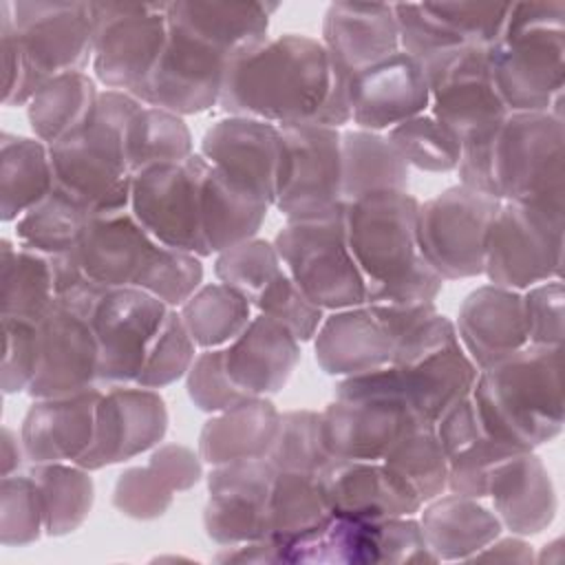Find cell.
<instances>
[{
	"mask_svg": "<svg viewBox=\"0 0 565 565\" xmlns=\"http://www.w3.org/2000/svg\"><path fill=\"white\" fill-rule=\"evenodd\" d=\"M422 422L408 406L402 377L393 364L347 375L333 399L320 411L322 441L329 457L380 461L388 448Z\"/></svg>",
	"mask_w": 565,
	"mask_h": 565,
	"instance_id": "8992f818",
	"label": "cell"
},
{
	"mask_svg": "<svg viewBox=\"0 0 565 565\" xmlns=\"http://www.w3.org/2000/svg\"><path fill=\"white\" fill-rule=\"evenodd\" d=\"M2 318V364L0 388L4 395L26 393L38 364V322Z\"/></svg>",
	"mask_w": 565,
	"mask_h": 565,
	"instance_id": "9f6ffc18",
	"label": "cell"
},
{
	"mask_svg": "<svg viewBox=\"0 0 565 565\" xmlns=\"http://www.w3.org/2000/svg\"><path fill=\"white\" fill-rule=\"evenodd\" d=\"M386 139L393 143V148L408 168H417L424 172L457 170L461 141L430 113L415 115L393 126L391 130H386Z\"/></svg>",
	"mask_w": 565,
	"mask_h": 565,
	"instance_id": "bcb514c9",
	"label": "cell"
},
{
	"mask_svg": "<svg viewBox=\"0 0 565 565\" xmlns=\"http://www.w3.org/2000/svg\"><path fill=\"white\" fill-rule=\"evenodd\" d=\"M44 534V512L33 477L7 475L0 483V543L22 547Z\"/></svg>",
	"mask_w": 565,
	"mask_h": 565,
	"instance_id": "681fc988",
	"label": "cell"
},
{
	"mask_svg": "<svg viewBox=\"0 0 565 565\" xmlns=\"http://www.w3.org/2000/svg\"><path fill=\"white\" fill-rule=\"evenodd\" d=\"M24 64L22 106L53 77L84 71L93 60L90 2H11Z\"/></svg>",
	"mask_w": 565,
	"mask_h": 565,
	"instance_id": "8fae6325",
	"label": "cell"
},
{
	"mask_svg": "<svg viewBox=\"0 0 565 565\" xmlns=\"http://www.w3.org/2000/svg\"><path fill=\"white\" fill-rule=\"evenodd\" d=\"M278 4L267 2H168L170 20L223 49L232 60L267 40L269 15Z\"/></svg>",
	"mask_w": 565,
	"mask_h": 565,
	"instance_id": "836d02e7",
	"label": "cell"
},
{
	"mask_svg": "<svg viewBox=\"0 0 565 565\" xmlns=\"http://www.w3.org/2000/svg\"><path fill=\"white\" fill-rule=\"evenodd\" d=\"M563 234L565 214L501 201L486 236L483 276L514 291L561 278Z\"/></svg>",
	"mask_w": 565,
	"mask_h": 565,
	"instance_id": "9c48e42d",
	"label": "cell"
},
{
	"mask_svg": "<svg viewBox=\"0 0 565 565\" xmlns=\"http://www.w3.org/2000/svg\"><path fill=\"white\" fill-rule=\"evenodd\" d=\"M422 508L419 525L437 561H472L503 530L494 510L475 497L439 494Z\"/></svg>",
	"mask_w": 565,
	"mask_h": 565,
	"instance_id": "1f68e13d",
	"label": "cell"
},
{
	"mask_svg": "<svg viewBox=\"0 0 565 565\" xmlns=\"http://www.w3.org/2000/svg\"><path fill=\"white\" fill-rule=\"evenodd\" d=\"M210 163L199 154L157 163L132 174L130 214L161 245L205 258L201 238V188Z\"/></svg>",
	"mask_w": 565,
	"mask_h": 565,
	"instance_id": "5bb4252c",
	"label": "cell"
},
{
	"mask_svg": "<svg viewBox=\"0 0 565 565\" xmlns=\"http://www.w3.org/2000/svg\"><path fill=\"white\" fill-rule=\"evenodd\" d=\"M0 46H2V71H4L2 106L7 108L22 106L24 64H22V53H20L15 29H13V11L9 0L0 2Z\"/></svg>",
	"mask_w": 565,
	"mask_h": 565,
	"instance_id": "6125c7cd",
	"label": "cell"
},
{
	"mask_svg": "<svg viewBox=\"0 0 565 565\" xmlns=\"http://www.w3.org/2000/svg\"><path fill=\"white\" fill-rule=\"evenodd\" d=\"M269 207V203L234 185L210 166L201 188V238L205 256L254 238Z\"/></svg>",
	"mask_w": 565,
	"mask_h": 565,
	"instance_id": "e575fe53",
	"label": "cell"
},
{
	"mask_svg": "<svg viewBox=\"0 0 565 565\" xmlns=\"http://www.w3.org/2000/svg\"><path fill=\"white\" fill-rule=\"evenodd\" d=\"M218 563H280L278 545L271 539L249 541L232 547H221L214 556Z\"/></svg>",
	"mask_w": 565,
	"mask_h": 565,
	"instance_id": "be15d7a7",
	"label": "cell"
},
{
	"mask_svg": "<svg viewBox=\"0 0 565 565\" xmlns=\"http://www.w3.org/2000/svg\"><path fill=\"white\" fill-rule=\"evenodd\" d=\"M194 358L196 344L185 329L179 309H170L135 384L146 388H166L188 375Z\"/></svg>",
	"mask_w": 565,
	"mask_h": 565,
	"instance_id": "816d5d0a",
	"label": "cell"
},
{
	"mask_svg": "<svg viewBox=\"0 0 565 565\" xmlns=\"http://www.w3.org/2000/svg\"><path fill=\"white\" fill-rule=\"evenodd\" d=\"M514 452H521V448H514L490 435L475 439L448 459L446 490L475 499L488 497L494 470Z\"/></svg>",
	"mask_w": 565,
	"mask_h": 565,
	"instance_id": "f5cc1de1",
	"label": "cell"
},
{
	"mask_svg": "<svg viewBox=\"0 0 565 565\" xmlns=\"http://www.w3.org/2000/svg\"><path fill=\"white\" fill-rule=\"evenodd\" d=\"M168 433V408L157 388L106 386L95 411V437L77 461L86 470L124 463L157 448Z\"/></svg>",
	"mask_w": 565,
	"mask_h": 565,
	"instance_id": "ac0fdd59",
	"label": "cell"
},
{
	"mask_svg": "<svg viewBox=\"0 0 565 565\" xmlns=\"http://www.w3.org/2000/svg\"><path fill=\"white\" fill-rule=\"evenodd\" d=\"M417 212L419 199L408 190L344 203V234L366 282V305H422L441 294L446 280L417 247Z\"/></svg>",
	"mask_w": 565,
	"mask_h": 565,
	"instance_id": "7a4b0ae2",
	"label": "cell"
},
{
	"mask_svg": "<svg viewBox=\"0 0 565 565\" xmlns=\"http://www.w3.org/2000/svg\"><path fill=\"white\" fill-rule=\"evenodd\" d=\"M33 477L42 512H44V534L66 536L82 527L88 519L95 501V483L90 470L79 463L53 461L33 463L29 468Z\"/></svg>",
	"mask_w": 565,
	"mask_h": 565,
	"instance_id": "ab89813d",
	"label": "cell"
},
{
	"mask_svg": "<svg viewBox=\"0 0 565 565\" xmlns=\"http://www.w3.org/2000/svg\"><path fill=\"white\" fill-rule=\"evenodd\" d=\"M55 185L51 152L38 137L0 135V218L18 221Z\"/></svg>",
	"mask_w": 565,
	"mask_h": 565,
	"instance_id": "74e56055",
	"label": "cell"
},
{
	"mask_svg": "<svg viewBox=\"0 0 565 565\" xmlns=\"http://www.w3.org/2000/svg\"><path fill=\"white\" fill-rule=\"evenodd\" d=\"M24 457V448H22V439L20 435H15L9 426H2L0 433V463H2V477L7 475H15L20 470Z\"/></svg>",
	"mask_w": 565,
	"mask_h": 565,
	"instance_id": "03108f58",
	"label": "cell"
},
{
	"mask_svg": "<svg viewBox=\"0 0 565 565\" xmlns=\"http://www.w3.org/2000/svg\"><path fill=\"white\" fill-rule=\"evenodd\" d=\"M316 479L333 516H411L424 505L417 492L382 459L369 461L331 457L316 472Z\"/></svg>",
	"mask_w": 565,
	"mask_h": 565,
	"instance_id": "603a6c76",
	"label": "cell"
},
{
	"mask_svg": "<svg viewBox=\"0 0 565 565\" xmlns=\"http://www.w3.org/2000/svg\"><path fill=\"white\" fill-rule=\"evenodd\" d=\"M411 168L382 132L351 128L340 137V190L344 203L373 192L408 190Z\"/></svg>",
	"mask_w": 565,
	"mask_h": 565,
	"instance_id": "d590c367",
	"label": "cell"
},
{
	"mask_svg": "<svg viewBox=\"0 0 565 565\" xmlns=\"http://www.w3.org/2000/svg\"><path fill=\"white\" fill-rule=\"evenodd\" d=\"M488 497L501 525L516 536H534L547 530L558 508L550 470L534 450L508 457L494 470Z\"/></svg>",
	"mask_w": 565,
	"mask_h": 565,
	"instance_id": "f1b7e54d",
	"label": "cell"
},
{
	"mask_svg": "<svg viewBox=\"0 0 565 565\" xmlns=\"http://www.w3.org/2000/svg\"><path fill=\"white\" fill-rule=\"evenodd\" d=\"M174 490L150 466L126 468L113 488V505L119 514L135 521H152L168 512Z\"/></svg>",
	"mask_w": 565,
	"mask_h": 565,
	"instance_id": "11a10c76",
	"label": "cell"
},
{
	"mask_svg": "<svg viewBox=\"0 0 565 565\" xmlns=\"http://www.w3.org/2000/svg\"><path fill=\"white\" fill-rule=\"evenodd\" d=\"M282 152L276 179L274 207L287 218L322 221L340 216V128L320 124L278 126Z\"/></svg>",
	"mask_w": 565,
	"mask_h": 565,
	"instance_id": "30bf717a",
	"label": "cell"
},
{
	"mask_svg": "<svg viewBox=\"0 0 565 565\" xmlns=\"http://www.w3.org/2000/svg\"><path fill=\"white\" fill-rule=\"evenodd\" d=\"M55 300L53 256L0 241V316L40 322Z\"/></svg>",
	"mask_w": 565,
	"mask_h": 565,
	"instance_id": "8d00e7d4",
	"label": "cell"
},
{
	"mask_svg": "<svg viewBox=\"0 0 565 565\" xmlns=\"http://www.w3.org/2000/svg\"><path fill=\"white\" fill-rule=\"evenodd\" d=\"M300 360V342L274 318L258 313L223 347L230 382L247 397L276 395Z\"/></svg>",
	"mask_w": 565,
	"mask_h": 565,
	"instance_id": "4316f807",
	"label": "cell"
},
{
	"mask_svg": "<svg viewBox=\"0 0 565 565\" xmlns=\"http://www.w3.org/2000/svg\"><path fill=\"white\" fill-rule=\"evenodd\" d=\"M428 104L424 66L404 51H395L351 77V121L355 128L384 132L422 115Z\"/></svg>",
	"mask_w": 565,
	"mask_h": 565,
	"instance_id": "cb8c5ba5",
	"label": "cell"
},
{
	"mask_svg": "<svg viewBox=\"0 0 565 565\" xmlns=\"http://www.w3.org/2000/svg\"><path fill=\"white\" fill-rule=\"evenodd\" d=\"M274 247L285 271L320 309L366 305V282L349 249L342 214L287 223L274 236Z\"/></svg>",
	"mask_w": 565,
	"mask_h": 565,
	"instance_id": "ba28073f",
	"label": "cell"
},
{
	"mask_svg": "<svg viewBox=\"0 0 565 565\" xmlns=\"http://www.w3.org/2000/svg\"><path fill=\"white\" fill-rule=\"evenodd\" d=\"M170 309L137 287L106 289L90 316L99 347V386L137 382Z\"/></svg>",
	"mask_w": 565,
	"mask_h": 565,
	"instance_id": "2e32d148",
	"label": "cell"
},
{
	"mask_svg": "<svg viewBox=\"0 0 565 565\" xmlns=\"http://www.w3.org/2000/svg\"><path fill=\"white\" fill-rule=\"evenodd\" d=\"M99 386L79 393L33 399L20 426L24 457L31 463H77L95 437Z\"/></svg>",
	"mask_w": 565,
	"mask_h": 565,
	"instance_id": "d4e9b609",
	"label": "cell"
},
{
	"mask_svg": "<svg viewBox=\"0 0 565 565\" xmlns=\"http://www.w3.org/2000/svg\"><path fill=\"white\" fill-rule=\"evenodd\" d=\"M201 256L159 243L137 289H143L168 307L179 309L201 287Z\"/></svg>",
	"mask_w": 565,
	"mask_h": 565,
	"instance_id": "f907efd6",
	"label": "cell"
},
{
	"mask_svg": "<svg viewBox=\"0 0 565 565\" xmlns=\"http://www.w3.org/2000/svg\"><path fill=\"white\" fill-rule=\"evenodd\" d=\"M563 347L527 344L479 371L470 393L483 433L534 450L563 430Z\"/></svg>",
	"mask_w": 565,
	"mask_h": 565,
	"instance_id": "3957f363",
	"label": "cell"
},
{
	"mask_svg": "<svg viewBox=\"0 0 565 565\" xmlns=\"http://www.w3.org/2000/svg\"><path fill=\"white\" fill-rule=\"evenodd\" d=\"M143 104L124 90H99L88 119L49 146L55 188L93 216L130 207L132 174L124 157V132Z\"/></svg>",
	"mask_w": 565,
	"mask_h": 565,
	"instance_id": "277c9868",
	"label": "cell"
},
{
	"mask_svg": "<svg viewBox=\"0 0 565 565\" xmlns=\"http://www.w3.org/2000/svg\"><path fill=\"white\" fill-rule=\"evenodd\" d=\"M230 62L223 49L168 18L166 46L135 97L181 117L205 113L218 106Z\"/></svg>",
	"mask_w": 565,
	"mask_h": 565,
	"instance_id": "9a60e30c",
	"label": "cell"
},
{
	"mask_svg": "<svg viewBox=\"0 0 565 565\" xmlns=\"http://www.w3.org/2000/svg\"><path fill=\"white\" fill-rule=\"evenodd\" d=\"M267 459L276 470L316 475L331 459L322 441L320 413L309 408L280 413V424Z\"/></svg>",
	"mask_w": 565,
	"mask_h": 565,
	"instance_id": "c3c4849f",
	"label": "cell"
},
{
	"mask_svg": "<svg viewBox=\"0 0 565 565\" xmlns=\"http://www.w3.org/2000/svg\"><path fill=\"white\" fill-rule=\"evenodd\" d=\"M477 558H494V561H514V563H532L534 554H532V545L525 541V536H508L501 539L497 536L490 545H486L477 556H472V561Z\"/></svg>",
	"mask_w": 565,
	"mask_h": 565,
	"instance_id": "e7e4bbea",
	"label": "cell"
},
{
	"mask_svg": "<svg viewBox=\"0 0 565 565\" xmlns=\"http://www.w3.org/2000/svg\"><path fill=\"white\" fill-rule=\"evenodd\" d=\"M194 154L192 132L181 115L157 106H141L124 132V157L130 174L157 166L183 161Z\"/></svg>",
	"mask_w": 565,
	"mask_h": 565,
	"instance_id": "b9f144b4",
	"label": "cell"
},
{
	"mask_svg": "<svg viewBox=\"0 0 565 565\" xmlns=\"http://www.w3.org/2000/svg\"><path fill=\"white\" fill-rule=\"evenodd\" d=\"M523 296V316L527 344L563 347L565 335V287L561 278H552L527 287Z\"/></svg>",
	"mask_w": 565,
	"mask_h": 565,
	"instance_id": "680465c9",
	"label": "cell"
},
{
	"mask_svg": "<svg viewBox=\"0 0 565 565\" xmlns=\"http://www.w3.org/2000/svg\"><path fill=\"white\" fill-rule=\"evenodd\" d=\"M148 463L166 479L174 492L194 488L203 477L201 455L181 444H159L150 452Z\"/></svg>",
	"mask_w": 565,
	"mask_h": 565,
	"instance_id": "91938a15",
	"label": "cell"
},
{
	"mask_svg": "<svg viewBox=\"0 0 565 565\" xmlns=\"http://www.w3.org/2000/svg\"><path fill=\"white\" fill-rule=\"evenodd\" d=\"M185 391L190 402L210 415L247 399V395H243L225 373L223 349H203L196 353L185 375Z\"/></svg>",
	"mask_w": 565,
	"mask_h": 565,
	"instance_id": "6f0895ef",
	"label": "cell"
},
{
	"mask_svg": "<svg viewBox=\"0 0 565 565\" xmlns=\"http://www.w3.org/2000/svg\"><path fill=\"white\" fill-rule=\"evenodd\" d=\"M97 369L99 347L90 318L55 305L38 322V364L29 397H60L99 386Z\"/></svg>",
	"mask_w": 565,
	"mask_h": 565,
	"instance_id": "7402d4cb",
	"label": "cell"
},
{
	"mask_svg": "<svg viewBox=\"0 0 565 565\" xmlns=\"http://www.w3.org/2000/svg\"><path fill=\"white\" fill-rule=\"evenodd\" d=\"M179 313L199 349H223L252 320V302L223 282H210L201 285Z\"/></svg>",
	"mask_w": 565,
	"mask_h": 565,
	"instance_id": "7bdbcfd3",
	"label": "cell"
},
{
	"mask_svg": "<svg viewBox=\"0 0 565 565\" xmlns=\"http://www.w3.org/2000/svg\"><path fill=\"white\" fill-rule=\"evenodd\" d=\"M252 307L287 327L298 342L313 340L320 322L324 320V309L313 305L287 271L271 280Z\"/></svg>",
	"mask_w": 565,
	"mask_h": 565,
	"instance_id": "db71d44e",
	"label": "cell"
},
{
	"mask_svg": "<svg viewBox=\"0 0 565 565\" xmlns=\"http://www.w3.org/2000/svg\"><path fill=\"white\" fill-rule=\"evenodd\" d=\"M455 329L479 371L516 353L527 347L521 291L492 282L472 289L459 305Z\"/></svg>",
	"mask_w": 565,
	"mask_h": 565,
	"instance_id": "83f0119b",
	"label": "cell"
},
{
	"mask_svg": "<svg viewBox=\"0 0 565 565\" xmlns=\"http://www.w3.org/2000/svg\"><path fill=\"white\" fill-rule=\"evenodd\" d=\"M490 49L457 46L422 62L430 93V115L452 130L459 141L508 115L492 82Z\"/></svg>",
	"mask_w": 565,
	"mask_h": 565,
	"instance_id": "e0dca14e",
	"label": "cell"
},
{
	"mask_svg": "<svg viewBox=\"0 0 565 565\" xmlns=\"http://www.w3.org/2000/svg\"><path fill=\"white\" fill-rule=\"evenodd\" d=\"M316 362L327 375H355L391 364L393 340L369 305L324 316L313 335Z\"/></svg>",
	"mask_w": 565,
	"mask_h": 565,
	"instance_id": "4dcf8cb0",
	"label": "cell"
},
{
	"mask_svg": "<svg viewBox=\"0 0 565 565\" xmlns=\"http://www.w3.org/2000/svg\"><path fill=\"white\" fill-rule=\"evenodd\" d=\"M285 271L274 241L247 238L216 254L214 274L218 282L243 294L252 305L263 289Z\"/></svg>",
	"mask_w": 565,
	"mask_h": 565,
	"instance_id": "7dc6e473",
	"label": "cell"
},
{
	"mask_svg": "<svg viewBox=\"0 0 565 565\" xmlns=\"http://www.w3.org/2000/svg\"><path fill=\"white\" fill-rule=\"evenodd\" d=\"M351 77L320 40L282 33L227 64L218 110L276 126L340 128L351 121Z\"/></svg>",
	"mask_w": 565,
	"mask_h": 565,
	"instance_id": "6da1fadb",
	"label": "cell"
},
{
	"mask_svg": "<svg viewBox=\"0 0 565 565\" xmlns=\"http://www.w3.org/2000/svg\"><path fill=\"white\" fill-rule=\"evenodd\" d=\"M93 214L64 190L55 188L15 221L20 245L49 256L73 252Z\"/></svg>",
	"mask_w": 565,
	"mask_h": 565,
	"instance_id": "ee69618b",
	"label": "cell"
},
{
	"mask_svg": "<svg viewBox=\"0 0 565 565\" xmlns=\"http://www.w3.org/2000/svg\"><path fill=\"white\" fill-rule=\"evenodd\" d=\"M565 119L545 113H508L490 154V188L516 201L565 214Z\"/></svg>",
	"mask_w": 565,
	"mask_h": 565,
	"instance_id": "52a82bcc",
	"label": "cell"
},
{
	"mask_svg": "<svg viewBox=\"0 0 565 565\" xmlns=\"http://www.w3.org/2000/svg\"><path fill=\"white\" fill-rule=\"evenodd\" d=\"M329 516L331 512L316 475L294 470L276 472L265 512L267 539L276 545H287L313 532Z\"/></svg>",
	"mask_w": 565,
	"mask_h": 565,
	"instance_id": "60d3db41",
	"label": "cell"
},
{
	"mask_svg": "<svg viewBox=\"0 0 565 565\" xmlns=\"http://www.w3.org/2000/svg\"><path fill=\"white\" fill-rule=\"evenodd\" d=\"M157 245L130 210H124L95 214L73 254L90 280L108 289L137 287Z\"/></svg>",
	"mask_w": 565,
	"mask_h": 565,
	"instance_id": "484cf974",
	"label": "cell"
},
{
	"mask_svg": "<svg viewBox=\"0 0 565 565\" xmlns=\"http://www.w3.org/2000/svg\"><path fill=\"white\" fill-rule=\"evenodd\" d=\"M168 2H90L95 82L132 97L152 73L168 38Z\"/></svg>",
	"mask_w": 565,
	"mask_h": 565,
	"instance_id": "7c38bea8",
	"label": "cell"
},
{
	"mask_svg": "<svg viewBox=\"0 0 565 565\" xmlns=\"http://www.w3.org/2000/svg\"><path fill=\"white\" fill-rule=\"evenodd\" d=\"M320 42L340 68L360 73L399 51L393 4L331 2L322 18Z\"/></svg>",
	"mask_w": 565,
	"mask_h": 565,
	"instance_id": "f546056e",
	"label": "cell"
},
{
	"mask_svg": "<svg viewBox=\"0 0 565 565\" xmlns=\"http://www.w3.org/2000/svg\"><path fill=\"white\" fill-rule=\"evenodd\" d=\"M499 203V199L461 183L419 201L417 247L444 280L483 274L486 236Z\"/></svg>",
	"mask_w": 565,
	"mask_h": 565,
	"instance_id": "4fadbf2b",
	"label": "cell"
},
{
	"mask_svg": "<svg viewBox=\"0 0 565 565\" xmlns=\"http://www.w3.org/2000/svg\"><path fill=\"white\" fill-rule=\"evenodd\" d=\"M490 68L508 113L550 110L565 86V2H510Z\"/></svg>",
	"mask_w": 565,
	"mask_h": 565,
	"instance_id": "5b68a950",
	"label": "cell"
},
{
	"mask_svg": "<svg viewBox=\"0 0 565 565\" xmlns=\"http://www.w3.org/2000/svg\"><path fill=\"white\" fill-rule=\"evenodd\" d=\"M435 433L441 441V448L446 457L450 459L455 452L472 444L475 439L483 437V426L477 415V406L472 397H463L455 406H450L437 422H435Z\"/></svg>",
	"mask_w": 565,
	"mask_h": 565,
	"instance_id": "94428289",
	"label": "cell"
},
{
	"mask_svg": "<svg viewBox=\"0 0 565 565\" xmlns=\"http://www.w3.org/2000/svg\"><path fill=\"white\" fill-rule=\"evenodd\" d=\"M97 95V82L86 71L49 79L26 104V119L33 135L46 146H53L88 119Z\"/></svg>",
	"mask_w": 565,
	"mask_h": 565,
	"instance_id": "f35d334b",
	"label": "cell"
},
{
	"mask_svg": "<svg viewBox=\"0 0 565 565\" xmlns=\"http://www.w3.org/2000/svg\"><path fill=\"white\" fill-rule=\"evenodd\" d=\"M422 499V503L444 494L448 481V457L435 433V424L411 426L382 457Z\"/></svg>",
	"mask_w": 565,
	"mask_h": 565,
	"instance_id": "f6af8a7d",
	"label": "cell"
},
{
	"mask_svg": "<svg viewBox=\"0 0 565 565\" xmlns=\"http://www.w3.org/2000/svg\"><path fill=\"white\" fill-rule=\"evenodd\" d=\"M276 466L267 457L212 466L203 530L221 547L267 539L265 512Z\"/></svg>",
	"mask_w": 565,
	"mask_h": 565,
	"instance_id": "ffe728a7",
	"label": "cell"
},
{
	"mask_svg": "<svg viewBox=\"0 0 565 565\" xmlns=\"http://www.w3.org/2000/svg\"><path fill=\"white\" fill-rule=\"evenodd\" d=\"M280 411L269 397H247L241 404L214 413L199 433V455L210 466L238 459L267 457Z\"/></svg>",
	"mask_w": 565,
	"mask_h": 565,
	"instance_id": "d6a6232c",
	"label": "cell"
},
{
	"mask_svg": "<svg viewBox=\"0 0 565 565\" xmlns=\"http://www.w3.org/2000/svg\"><path fill=\"white\" fill-rule=\"evenodd\" d=\"M399 51L424 62L457 46H494L510 2H397Z\"/></svg>",
	"mask_w": 565,
	"mask_h": 565,
	"instance_id": "d6986e66",
	"label": "cell"
},
{
	"mask_svg": "<svg viewBox=\"0 0 565 565\" xmlns=\"http://www.w3.org/2000/svg\"><path fill=\"white\" fill-rule=\"evenodd\" d=\"M282 137L276 124L227 115L201 137L199 154L234 185L274 207Z\"/></svg>",
	"mask_w": 565,
	"mask_h": 565,
	"instance_id": "44dd1931",
	"label": "cell"
}]
</instances>
